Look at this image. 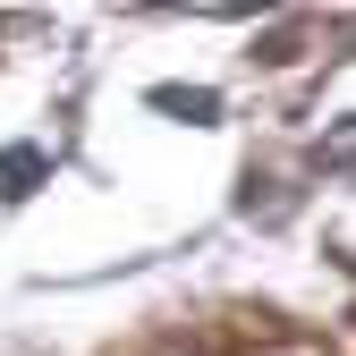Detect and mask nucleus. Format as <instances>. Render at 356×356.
<instances>
[{"instance_id": "2", "label": "nucleus", "mask_w": 356, "mask_h": 356, "mask_svg": "<svg viewBox=\"0 0 356 356\" xmlns=\"http://www.w3.org/2000/svg\"><path fill=\"white\" fill-rule=\"evenodd\" d=\"M153 102H161V111H187V119H212V111H220L212 94H178V85H161V94H153Z\"/></svg>"}, {"instance_id": "1", "label": "nucleus", "mask_w": 356, "mask_h": 356, "mask_svg": "<svg viewBox=\"0 0 356 356\" xmlns=\"http://www.w3.org/2000/svg\"><path fill=\"white\" fill-rule=\"evenodd\" d=\"M34 178H42V153H34V145H9V153H0V204L34 195Z\"/></svg>"}]
</instances>
